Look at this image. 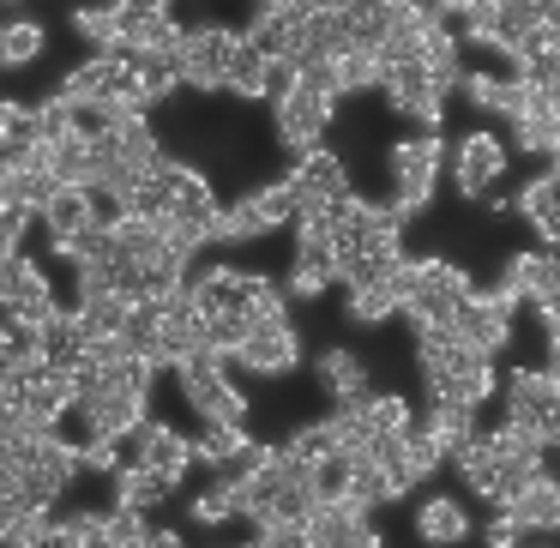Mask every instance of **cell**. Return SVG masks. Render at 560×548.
<instances>
[{"label": "cell", "mask_w": 560, "mask_h": 548, "mask_svg": "<svg viewBox=\"0 0 560 548\" xmlns=\"http://www.w3.org/2000/svg\"><path fill=\"white\" fill-rule=\"evenodd\" d=\"M542 85H548V103H555V115H560V73H555V79H542Z\"/></svg>", "instance_id": "obj_39"}, {"label": "cell", "mask_w": 560, "mask_h": 548, "mask_svg": "<svg viewBox=\"0 0 560 548\" xmlns=\"http://www.w3.org/2000/svg\"><path fill=\"white\" fill-rule=\"evenodd\" d=\"M506 170V151H500L494 133H464L452 145V182H458V199H488V187Z\"/></svg>", "instance_id": "obj_13"}, {"label": "cell", "mask_w": 560, "mask_h": 548, "mask_svg": "<svg viewBox=\"0 0 560 548\" xmlns=\"http://www.w3.org/2000/svg\"><path fill=\"white\" fill-rule=\"evenodd\" d=\"M247 278H254V271H230V266L199 271V278L187 283V290H194L199 319H211V314H247Z\"/></svg>", "instance_id": "obj_15"}, {"label": "cell", "mask_w": 560, "mask_h": 548, "mask_svg": "<svg viewBox=\"0 0 560 548\" xmlns=\"http://www.w3.org/2000/svg\"><path fill=\"white\" fill-rule=\"evenodd\" d=\"M103 543H151V524L139 506H121L115 500L109 512H103Z\"/></svg>", "instance_id": "obj_32"}, {"label": "cell", "mask_w": 560, "mask_h": 548, "mask_svg": "<svg viewBox=\"0 0 560 548\" xmlns=\"http://www.w3.org/2000/svg\"><path fill=\"white\" fill-rule=\"evenodd\" d=\"M512 211H518L524 223H530L536 235H542L548 247H560V163L548 175H536L530 187H524L518 199H512Z\"/></svg>", "instance_id": "obj_17"}, {"label": "cell", "mask_w": 560, "mask_h": 548, "mask_svg": "<svg viewBox=\"0 0 560 548\" xmlns=\"http://www.w3.org/2000/svg\"><path fill=\"white\" fill-rule=\"evenodd\" d=\"M386 67H380L374 49H343L338 55V97H355V91H380Z\"/></svg>", "instance_id": "obj_29"}, {"label": "cell", "mask_w": 560, "mask_h": 548, "mask_svg": "<svg viewBox=\"0 0 560 548\" xmlns=\"http://www.w3.org/2000/svg\"><path fill=\"white\" fill-rule=\"evenodd\" d=\"M500 392H506V422L530 428V434H542L548 446H555L560 440V386H555V374H548V368H512V380Z\"/></svg>", "instance_id": "obj_7"}, {"label": "cell", "mask_w": 560, "mask_h": 548, "mask_svg": "<svg viewBox=\"0 0 560 548\" xmlns=\"http://www.w3.org/2000/svg\"><path fill=\"white\" fill-rule=\"evenodd\" d=\"M470 295V271L458 259H410V331L416 326H458V307Z\"/></svg>", "instance_id": "obj_2"}, {"label": "cell", "mask_w": 560, "mask_h": 548, "mask_svg": "<svg viewBox=\"0 0 560 548\" xmlns=\"http://www.w3.org/2000/svg\"><path fill=\"white\" fill-rule=\"evenodd\" d=\"M422 428L440 440V446H446V458H452V452L476 434V404H464V398H428Z\"/></svg>", "instance_id": "obj_21"}, {"label": "cell", "mask_w": 560, "mask_h": 548, "mask_svg": "<svg viewBox=\"0 0 560 548\" xmlns=\"http://www.w3.org/2000/svg\"><path fill=\"white\" fill-rule=\"evenodd\" d=\"M398 494H404V476L392 470V464H380V458L355 464V476H350V500H355V506L374 512V506H392Z\"/></svg>", "instance_id": "obj_24"}, {"label": "cell", "mask_w": 560, "mask_h": 548, "mask_svg": "<svg viewBox=\"0 0 560 548\" xmlns=\"http://www.w3.org/2000/svg\"><path fill=\"white\" fill-rule=\"evenodd\" d=\"M13 343H19V338H13V326H0V355L13 350Z\"/></svg>", "instance_id": "obj_40"}, {"label": "cell", "mask_w": 560, "mask_h": 548, "mask_svg": "<svg viewBox=\"0 0 560 548\" xmlns=\"http://www.w3.org/2000/svg\"><path fill=\"white\" fill-rule=\"evenodd\" d=\"M242 43V31L230 25H187L182 49H175V73H182L187 91H223V73H230V55Z\"/></svg>", "instance_id": "obj_6"}, {"label": "cell", "mask_w": 560, "mask_h": 548, "mask_svg": "<svg viewBox=\"0 0 560 548\" xmlns=\"http://www.w3.org/2000/svg\"><path fill=\"white\" fill-rule=\"evenodd\" d=\"M446 464V446H440L434 434H428L422 422L410 428V440H404V458H398V476H404V488H416V482H428V476Z\"/></svg>", "instance_id": "obj_28"}, {"label": "cell", "mask_w": 560, "mask_h": 548, "mask_svg": "<svg viewBox=\"0 0 560 548\" xmlns=\"http://www.w3.org/2000/svg\"><path fill=\"white\" fill-rule=\"evenodd\" d=\"M43 49H49V37L37 19H0V67H31Z\"/></svg>", "instance_id": "obj_27"}, {"label": "cell", "mask_w": 560, "mask_h": 548, "mask_svg": "<svg viewBox=\"0 0 560 548\" xmlns=\"http://www.w3.org/2000/svg\"><path fill=\"white\" fill-rule=\"evenodd\" d=\"M49 543H103V512H67V518H55Z\"/></svg>", "instance_id": "obj_34"}, {"label": "cell", "mask_w": 560, "mask_h": 548, "mask_svg": "<svg viewBox=\"0 0 560 548\" xmlns=\"http://www.w3.org/2000/svg\"><path fill=\"white\" fill-rule=\"evenodd\" d=\"M242 446H254L247 422H206V428H199V440H194V464H206V470H223V464H230Z\"/></svg>", "instance_id": "obj_25"}, {"label": "cell", "mask_w": 560, "mask_h": 548, "mask_svg": "<svg viewBox=\"0 0 560 548\" xmlns=\"http://www.w3.org/2000/svg\"><path fill=\"white\" fill-rule=\"evenodd\" d=\"M350 326H386L392 314H404L398 295H392V283H362V290H350Z\"/></svg>", "instance_id": "obj_30"}, {"label": "cell", "mask_w": 560, "mask_h": 548, "mask_svg": "<svg viewBox=\"0 0 560 548\" xmlns=\"http://www.w3.org/2000/svg\"><path fill=\"white\" fill-rule=\"evenodd\" d=\"M127 458L133 464H145V470H158L163 482H182L187 470H194V440L187 434H175L170 422H139L133 434H127Z\"/></svg>", "instance_id": "obj_12"}, {"label": "cell", "mask_w": 560, "mask_h": 548, "mask_svg": "<svg viewBox=\"0 0 560 548\" xmlns=\"http://www.w3.org/2000/svg\"><path fill=\"white\" fill-rule=\"evenodd\" d=\"M416 536L422 543H464L470 536V512H464L458 494H428L416 506Z\"/></svg>", "instance_id": "obj_20"}, {"label": "cell", "mask_w": 560, "mask_h": 548, "mask_svg": "<svg viewBox=\"0 0 560 548\" xmlns=\"http://www.w3.org/2000/svg\"><path fill=\"white\" fill-rule=\"evenodd\" d=\"M230 362L247 368V374H259V380H278V374H290V368L302 362V338H295V326H266V319H247V338L235 343Z\"/></svg>", "instance_id": "obj_11"}, {"label": "cell", "mask_w": 560, "mask_h": 548, "mask_svg": "<svg viewBox=\"0 0 560 548\" xmlns=\"http://www.w3.org/2000/svg\"><path fill=\"white\" fill-rule=\"evenodd\" d=\"M283 223H295V194H290V182H271V187L242 194L235 206H223L218 211V235H211V242L247 247V242H259V235L283 230Z\"/></svg>", "instance_id": "obj_4"}, {"label": "cell", "mask_w": 560, "mask_h": 548, "mask_svg": "<svg viewBox=\"0 0 560 548\" xmlns=\"http://www.w3.org/2000/svg\"><path fill=\"white\" fill-rule=\"evenodd\" d=\"M524 536H536V530H530V524H518L506 506H500V518L488 524V543H500V548H506V543H524Z\"/></svg>", "instance_id": "obj_36"}, {"label": "cell", "mask_w": 560, "mask_h": 548, "mask_svg": "<svg viewBox=\"0 0 560 548\" xmlns=\"http://www.w3.org/2000/svg\"><path fill=\"white\" fill-rule=\"evenodd\" d=\"M380 91H386V103H392V115H398V121H410L416 133H440L446 97L434 91V79H428L422 61H392L386 79H380Z\"/></svg>", "instance_id": "obj_8"}, {"label": "cell", "mask_w": 560, "mask_h": 548, "mask_svg": "<svg viewBox=\"0 0 560 548\" xmlns=\"http://www.w3.org/2000/svg\"><path fill=\"white\" fill-rule=\"evenodd\" d=\"M440 163H446L440 133H410L404 145H392V206H398L404 218L428 211L434 182H440Z\"/></svg>", "instance_id": "obj_5"}, {"label": "cell", "mask_w": 560, "mask_h": 548, "mask_svg": "<svg viewBox=\"0 0 560 548\" xmlns=\"http://www.w3.org/2000/svg\"><path fill=\"white\" fill-rule=\"evenodd\" d=\"M163 494H170V482H163L158 470H145V464L121 458V470H115V500H121V506L151 512V506H163Z\"/></svg>", "instance_id": "obj_26"}, {"label": "cell", "mask_w": 560, "mask_h": 548, "mask_svg": "<svg viewBox=\"0 0 560 548\" xmlns=\"http://www.w3.org/2000/svg\"><path fill=\"white\" fill-rule=\"evenodd\" d=\"M121 0H103V7H73V19H67V25H73V37H85L91 49H103V55H115L121 49Z\"/></svg>", "instance_id": "obj_22"}, {"label": "cell", "mask_w": 560, "mask_h": 548, "mask_svg": "<svg viewBox=\"0 0 560 548\" xmlns=\"http://www.w3.org/2000/svg\"><path fill=\"white\" fill-rule=\"evenodd\" d=\"M127 13H170V0H121Z\"/></svg>", "instance_id": "obj_37"}, {"label": "cell", "mask_w": 560, "mask_h": 548, "mask_svg": "<svg viewBox=\"0 0 560 548\" xmlns=\"http://www.w3.org/2000/svg\"><path fill=\"white\" fill-rule=\"evenodd\" d=\"M49 175L61 187H97V139L91 127H73L49 145Z\"/></svg>", "instance_id": "obj_16"}, {"label": "cell", "mask_w": 560, "mask_h": 548, "mask_svg": "<svg viewBox=\"0 0 560 548\" xmlns=\"http://www.w3.org/2000/svg\"><path fill=\"white\" fill-rule=\"evenodd\" d=\"M331 109H338V97H331V91H314V85H302V79H295V85L271 103V133H278V145L290 151V158H307V151L326 145Z\"/></svg>", "instance_id": "obj_3"}, {"label": "cell", "mask_w": 560, "mask_h": 548, "mask_svg": "<svg viewBox=\"0 0 560 548\" xmlns=\"http://www.w3.org/2000/svg\"><path fill=\"white\" fill-rule=\"evenodd\" d=\"M314 374H319V386L331 392V404H355V398H368V386H374L368 362H362V355H350V350H319Z\"/></svg>", "instance_id": "obj_18"}, {"label": "cell", "mask_w": 560, "mask_h": 548, "mask_svg": "<svg viewBox=\"0 0 560 548\" xmlns=\"http://www.w3.org/2000/svg\"><path fill=\"white\" fill-rule=\"evenodd\" d=\"M31 218H37V211H25V206H7V199H0V254H19V247H25V230H31Z\"/></svg>", "instance_id": "obj_35"}, {"label": "cell", "mask_w": 560, "mask_h": 548, "mask_svg": "<svg viewBox=\"0 0 560 548\" xmlns=\"http://www.w3.org/2000/svg\"><path fill=\"white\" fill-rule=\"evenodd\" d=\"M13 115H19V103H13V97H0V133L13 127Z\"/></svg>", "instance_id": "obj_38"}, {"label": "cell", "mask_w": 560, "mask_h": 548, "mask_svg": "<svg viewBox=\"0 0 560 548\" xmlns=\"http://www.w3.org/2000/svg\"><path fill=\"white\" fill-rule=\"evenodd\" d=\"M283 446H290L295 458L319 464V458H326V452H338V428H331V416H326V422H307V428H295V434L283 440Z\"/></svg>", "instance_id": "obj_33"}, {"label": "cell", "mask_w": 560, "mask_h": 548, "mask_svg": "<svg viewBox=\"0 0 560 548\" xmlns=\"http://www.w3.org/2000/svg\"><path fill=\"white\" fill-rule=\"evenodd\" d=\"M512 314H518V302H512L506 290H470L464 295V307H458V338L464 343H476V350H488V355H500L512 343Z\"/></svg>", "instance_id": "obj_10"}, {"label": "cell", "mask_w": 560, "mask_h": 548, "mask_svg": "<svg viewBox=\"0 0 560 548\" xmlns=\"http://www.w3.org/2000/svg\"><path fill=\"white\" fill-rule=\"evenodd\" d=\"M283 182H290V194H295V218H302V211H331V206L350 199V170H343V158L326 145L295 158V170L283 175Z\"/></svg>", "instance_id": "obj_9"}, {"label": "cell", "mask_w": 560, "mask_h": 548, "mask_svg": "<svg viewBox=\"0 0 560 548\" xmlns=\"http://www.w3.org/2000/svg\"><path fill=\"white\" fill-rule=\"evenodd\" d=\"M230 518H242V488L218 476V482L194 500V524H230Z\"/></svg>", "instance_id": "obj_31"}, {"label": "cell", "mask_w": 560, "mask_h": 548, "mask_svg": "<svg viewBox=\"0 0 560 548\" xmlns=\"http://www.w3.org/2000/svg\"><path fill=\"white\" fill-rule=\"evenodd\" d=\"M343 247L331 211H302L295 218V254H290V295H326L338 283Z\"/></svg>", "instance_id": "obj_1"}, {"label": "cell", "mask_w": 560, "mask_h": 548, "mask_svg": "<svg viewBox=\"0 0 560 548\" xmlns=\"http://www.w3.org/2000/svg\"><path fill=\"white\" fill-rule=\"evenodd\" d=\"M307 543H319V548H355V543H368V548H374L380 530L368 524V506H355L350 494H338V500H319V506H314V518H307Z\"/></svg>", "instance_id": "obj_14"}, {"label": "cell", "mask_w": 560, "mask_h": 548, "mask_svg": "<svg viewBox=\"0 0 560 548\" xmlns=\"http://www.w3.org/2000/svg\"><path fill=\"white\" fill-rule=\"evenodd\" d=\"M506 512L518 524H530V530H560V476H548V470L530 476V482L506 500Z\"/></svg>", "instance_id": "obj_19"}, {"label": "cell", "mask_w": 560, "mask_h": 548, "mask_svg": "<svg viewBox=\"0 0 560 548\" xmlns=\"http://www.w3.org/2000/svg\"><path fill=\"white\" fill-rule=\"evenodd\" d=\"M266 67H271V55H259L254 43H235V55H230V73H223V91L230 97H247V103H266Z\"/></svg>", "instance_id": "obj_23"}]
</instances>
